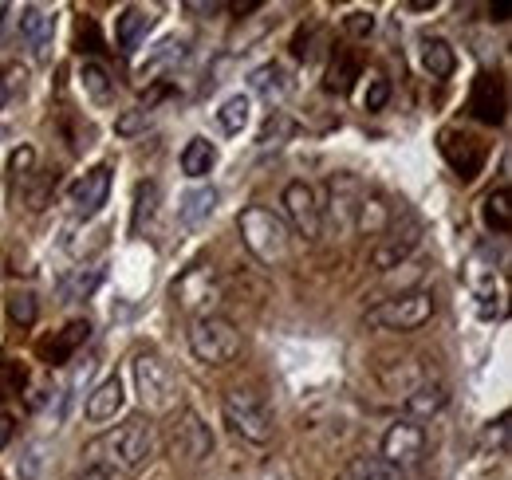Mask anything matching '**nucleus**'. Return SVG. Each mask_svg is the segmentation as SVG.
Masks as SVG:
<instances>
[{
    "instance_id": "1",
    "label": "nucleus",
    "mask_w": 512,
    "mask_h": 480,
    "mask_svg": "<svg viewBox=\"0 0 512 480\" xmlns=\"http://www.w3.org/2000/svg\"><path fill=\"white\" fill-rule=\"evenodd\" d=\"M154 453H158V429H154V421L130 418L123 425H115V429H107V433H99L95 441H87L83 453H79V461L103 465V469H111V473H119V477L127 480Z\"/></svg>"
},
{
    "instance_id": "2",
    "label": "nucleus",
    "mask_w": 512,
    "mask_h": 480,
    "mask_svg": "<svg viewBox=\"0 0 512 480\" xmlns=\"http://www.w3.org/2000/svg\"><path fill=\"white\" fill-rule=\"evenodd\" d=\"M237 233H241V244L268 268H276L292 256V233H288L284 217H276L264 205H249L237 213Z\"/></svg>"
},
{
    "instance_id": "3",
    "label": "nucleus",
    "mask_w": 512,
    "mask_h": 480,
    "mask_svg": "<svg viewBox=\"0 0 512 480\" xmlns=\"http://www.w3.org/2000/svg\"><path fill=\"white\" fill-rule=\"evenodd\" d=\"M130 382H134V394L138 402L150 410V414H170L178 406V382L170 374V366L158 359L154 351H142L130 362Z\"/></svg>"
},
{
    "instance_id": "4",
    "label": "nucleus",
    "mask_w": 512,
    "mask_h": 480,
    "mask_svg": "<svg viewBox=\"0 0 512 480\" xmlns=\"http://www.w3.org/2000/svg\"><path fill=\"white\" fill-rule=\"evenodd\" d=\"M221 410H225V421H229V429H233L237 437H245V441H253V445H268V441H272L276 421H272L268 402H264L256 390L233 386V390L225 394Z\"/></svg>"
},
{
    "instance_id": "5",
    "label": "nucleus",
    "mask_w": 512,
    "mask_h": 480,
    "mask_svg": "<svg viewBox=\"0 0 512 480\" xmlns=\"http://www.w3.org/2000/svg\"><path fill=\"white\" fill-rule=\"evenodd\" d=\"M434 307H438L434 292H422V288L418 292H402V296H390V300L367 307V327L406 335V331H418L422 323H430Z\"/></svg>"
},
{
    "instance_id": "6",
    "label": "nucleus",
    "mask_w": 512,
    "mask_h": 480,
    "mask_svg": "<svg viewBox=\"0 0 512 480\" xmlns=\"http://www.w3.org/2000/svg\"><path fill=\"white\" fill-rule=\"evenodd\" d=\"M190 351L197 362L225 366L241 355V331L225 315H201L190 323Z\"/></svg>"
},
{
    "instance_id": "7",
    "label": "nucleus",
    "mask_w": 512,
    "mask_h": 480,
    "mask_svg": "<svg viewBox=\"0 0 512 480\" xmlns=\"http://www.w3.org/2000/svg\"><path fill=\"white\" fill-rule=\"evenodd\" d=\"M170 296H174V303H178L182 311H193L197 319H201V315H213V307L221 303V276H217L213 264H190V268L174 280Z\"/></svg>"
},
{
    "instance_id": "8",
    "label": "nucleus",
    "mask_w": 512,
    "mask_h": 480,
    "mask_svg": "<svg viewBox=\"0 0 512 480\" xmlns=\"http://www.w3.org/2000/svg\"><path fill=\"white\" fill-rule=\"evenodd\" d=\"M438 150H442L446 166L461 181L477 178V174L485 170V158H489V146H485L477 134L461 130V126H449V130H442V134H438Z\"/></svg>"
},
{
    "instance_id": "9",
    "label": "nucleus",
    "mask_w": 512,
    "mask_h": 480,
    "mask_svg": "<svg viewBox=\"0 0 512 480\" xmlns=\"http://www.w3.org/2000/svg\"><path fill=\"white\" fill-rule=\"evenodd\" d=\"M426 429L418 425V421L402 418L394 421L390 429L383 433V449H379V457H383L386 465H394V469H414V465H422L426 461Z\"/></svg>"
},
{
    "instance_id": "10",
    "label": "nucleus",
    "mask_w": 512,
    "mask_h": 480,
    "mask_svg": "<svg viewBox=\"0 0 512 480\" xmlns=\"http://www.w3.org/2000/svg\"><path fill=\"white\" fill-rule=\"evenodd\" d=\"M465 111L485 126H501L509 115V87H505V75L501 71H481L473 79V91H469V103Z\"/></svg>"
},
{
    "instance_id": "11",
    "label": "nucleus",
    "mask_w": 512,
    "mask_h": 480,
    "mask_svg": "<svg viewBox=\"0 0 512 480\" xmlns=\"http://www.w3.org/2000/svg\"><path fill=\"white\" fill-rule=\"evenodd\" d=\"M280 201H284V213H288V221H292V229H296L300 237H308V240L323 237V213H320V193H316V185H308V181H288L284 193H280Z\"/></svg>"
},
{
    "instance_id": "12",
    "label": "nucleus",
    "mask_w": 512,
    "mask_h": 480,
    "mask_svg": "<svg viewBox=\"0 0 512 480\" xmlns=\"http://www.w3.org/2000/svg\"><path fill=\"white\" fill-rule=\"evenodd\" d=\"M363 181L355 174H335L327 181V205H320L323 221L335 225V233H347L355 229V213H359V201H363Z\"/></svg>"
},
{
    "instance_id": "13",
    "label": "nucleus",
    "mask_w": 512,
    "mask_h": 480,
    "mask_svg": "<svg viewBox=\"0 0 512 480\" xmlns=\"http://www.w3.org/2000/svg\"><path fill=\"white\" fill-rule=\"evenodd\" d=\"M16 32L28 48L32 60H48L52 56V36H56V12L44 8V4H24L20 16H16Z\"/></svg>"
},
{
    "instance_id": "14",
    "label": "nucleus",
    "mask_w": 512,
    "mask_h": 480,
    "mask_svg": "<svg viewBox=\"0 0 512 480\" xmlns=\"http://www.w3.org/2000/svg\"><path fill=\"white\" fill-rule=\"evenodd\" d=\"M87 339H91V323L87 319H71L60 331H52L48 339L36 343V355H40L44 366H67V362L83 351Z\"/></svg>"
},
{
    "instance_id": "15",
    "label": "nucleus",
    "mask_w": 512,
    "mask_h": 480,
    "mask_svg": "<svg viewBox=\"0 0 512 480\" xmlns=\"http://www.w3.org/2000/svg\"><path fill=\"white\" fill-rule=\"evenodd\" d=\"M107 197H111V166H95V170H87L83 178L67 189V205H71V213L83 217V221L95 217V213L107 205Z\"/></svg>"
},
{
    "instance_id": "16",
    "label": "nucleus",
    "mask_w": 512,
    "mask_h": 480,
    "mask_svg": "<svg viewBox=\"0 0 512 480\" xmlns=\"http://www.w3.org/2000/svg\"><path fill=\"white\" fill-rule=\"evenodd\" d=\"M449 394L442 382H434V378H422V382H414L406 394H402V410H406V418L410 421H430L438 418L442 410H446Z\"/></svg>"
},
{
    "instance_id": "17",
    "label": "nucleus",
    "mask_w": 512,
    "mask_h": 480,
    "mask_svg": "<svg viewBox=\"0 0 512 480\" xmlns=\"http://www.w3.org/2000/svg\"><path fill=\"white\" fill-rule=\"evenodd\" d=\"M154 8H146V4H127L123 12H119V20H115V40H119V52H138L142 48V40L154 32Z\"/></svg>"
},
{
    "instance_id": "18",
    "label": "nucleus",
    "mask_w": 512,
    "mask_h": 480,
    "mask_svg": "<svg viewBox=\"0 0 512 480\" xmlns=\"http://www.w3.org/2000/svg\"><path fill=\"white\" fill-rule=\"evenodd\" d=\"M213 213H217V189L213 185H193L178 197V229L182 233H197Z\"/></svg>"
},
{
    "instance_id": "19",
    "label": "nucleus",
    "mask_w": 512,
    "mask_h": 480,
    "mask_svg": "<svg viewBox=\"0 0 512 480\" xmlns=\"http://www.w3.org/2000/svg\"><path fill=\"white\" fill-rule=\"evenodd\" d=\"M414 248H418V225H410L406 233L386 229L383 237H379V244L371 248V264H375V268H383V272H390V268L406 264V256H410Z\"/></svg>"
},
{
    "instance_id": "20",
    "label": "nucleus",
    "mask_w": 512,
    "mask_h": 480,
    "mask_svg": "<svg viewBox=\"0 0 512 480\" xmlns=\"http://www.w3.org/2000/svg\"><path fill=\"white\" fill-rule=\"evenodd\" d=\"M123 402H127V394H123V378H119V374L103 378V382L87 394V421H95V425L115 421V414L123 410Z\"/></svg>"
},
{
    "instance_id": "21",
    "label": "nucleus",
    "mask_w": 512,
    "mask_h": 480,
    "mask_svg": "<svg viewBox=\"0 0 512 480\" xmlns=\"http://www.w3.org/2000/svg\"><path fill=\"white\" fill-rule=\"evenodd\" d=\"M79 87H83V95H87L95 107H111V103H115V95H119V87H115L111 71L95 60H83V67H79Z\"/></svg>"
},
{
    "instance_id": "22",
    "label": "nucleus",
    "mask_w": 512,
    "mask_h": 480,
    "mask_svg": "<svg viewBox=\"0 0 512 480\" xmlns=\"http://www.w3.org/2000/svg\"><path fill=\"white\" fill-rule=\"evenodd\" d=\"M418 63H422V71H426L430 79H449V75L457 71V52H453L449 40L430 36V40L418 44Z\"/></svg>"
},
{
    "instance_id": "23",
    "label": "nucleus",
    "mask_w": 512,
    "mask_h": 480,
    "mask_svg": "<svg viewBox=\"0 0 512 480\" xmlns=\"http://www.w3.org/2000/svg\"><path fill=\"white\" fill-rule=\"evenodd\" d=\"M288 87H292V79H288V71L280 63H260L249 75V91L264 103H280L288 95Z\"/></svg>"
},
{
    "instance_id": "24",
    "label": "nucleus",
    "mask_w": 512,
    "mask_h": 480,
    "mask_svg": "<svg viewBox=\"0 0 512 480\" xmlns=\"http://www.w3.org/2000/svg\"><path fill=\"white\" fill-rule=\"evenodd\" d=\"M355 79H363V63L355 52H335L327 63V75H323V91L331 95H347L355 87Z\"/></svg>"
},
{
    "instance_id": "25",
    "label": "nucleus",
    "mask_w": 512,
    "mask_h": 480,
    "mask_svg": "<svg viewBox=\"0 0 512 480\" xmlns=\"http://www.w3.org/2000/svg\"><path fill=\"white\" fill-rule=\"evenodd\" d=\"M355 229H363L367 237H383L386 229H394V209L379 193H363L359 213H355Z\"/></svg>"
},
{
    "instance_id": "26",
    "label": "nucleus",
    "mask_w": 512,
    "mask_h": 480,
    "mask_svg": "<svg viewBox=\"0 0 512 480\" xmlns=\"http://www.w3.org/2000/svg\"><path fill=\"white\" fill-rule=\"evenodd\" d=\"M465 284H469V292H473L477 300L497 303V272H493V264L485 260V252H473V256H469V264H465Z\"/></svg>"
},
{
    "instance_id": "27",
    "label": "nucleus",
    "mask_w": 512,
    "mask_h": 480,
    "mask_svg": "<svg viewBox=\"0 0 512 480\" xmlns=\"http://www.w3.org/2000/svg\"><path fill=\"white\" fill-rule=\"evenodd\" d=\"M217 166V146L209 138H190L182 150V174L186 178H205Z\"/></svg>"
},
{
    "instance_id": "28",
    "label": "nucleus",
    "mask_w": 512,
    "mask_h": 480,
    "mask_svg": "<svg viewBox=\"0 0 512 480\" xmlns=\"http://www.w3.org/2000/svg\"><path fill=\"white\" fill-rule=\"evenodd\" d=\"M481 217H485V225H489L493 233H512V193H509V185H501V189H493V193L485 197Z\"/></svg>"
},
{
    "instance_id": "29",
    "label": "nucleus",
    "mask_w": 512,
    "mask_h": 480,
    "mask_svg": "<svg viewBox=\"0 0 512 480\" xmlns=\"http://www.w3.org/2000/svg\"><path fill=\"white\" fill-rule=\"evenodd\" d=\"M339 480H406L402 469H394V465H386L383 457H355Z\"/></svg>"
},
{
    "instance_id": "30",
    "label": "nucleus",
    "mask_w": 512,
    "mask_h": 480,
    "mask_svg": "<svg viewBox=\"0 0 512 480\" xmlns=\"http://www.w3.org/2000/svg\"><path fill=\"white\" fill-rule=\"evenodd\" d=\"M249 119H253V99H249V95H233V99H225L221 111H217V126H221L225 134H233V138L249 126Z\"/></svg>"
},
{
    "instance_id": "31",
    "label": "nucleus",
    "mask_w": 512,
    "mask_h": 480,
    "mask_svg": "<svg viewBox=\"0 0 512 480\" xmlns=\"http://www.w3.org/2000/svg\"><path fill=\"white\" fill-rule=\"evenodd\" d=\"M158 217V185L154 181H142L134 189V233H146Z\"/></svg>"
},
{
    "instance_id": "32",
    "label": "nucleus",
    "mask_w": 512,
    "mask_h": 480,
    "mask_svg": "<svg viewBox=\"0 0 512 480\" xmlns=\"http://www.w3.org/2000/svg\"><path fill=\"white\" fill-rule=\"evenodd\" d=\"M16 477L20 480H44L48 477V445H44V441H28V445H24L20 465H16Z\"/></svg>"
},
{
    "instance_id": "33",
    "label": "nucleus",
    "mask_w": 512,
    "mask_h": 480,
    "mask_svg": "<svg viewBox=\"0 0 512 480\" xmlns=\"http://www.w3.org/2000/svg\"><path fill=\"white\" fill-rule=\"evenodd\" d=\"M28 386V366L20 359H8L0 366V402H8L12 394H20Z\"/></svg>"
},
{
    "instance_id": "34",
    "label": "nucleus",
    "mask_w": 512,
    "mask_h": 480,
    "mask_svg": "<svg viewBox=\"0 0 512 480\" xmlns=\"http://www.w3.org/2000/svg\"><path fill=\"white\" fill-rule=\"evenodd\" d=\"M99 280H103V272H99V268H87V272H83V268H75V272L67 276L64 284H60V292H64V300H75V296H91Z\"/></svg>"
},
{
    "instance_id": "35",
    "label": "nucleus",
    "mask_w": 512,
    "mask_h": 480,
    "mask_svg": "<svg viewBox=\"0 0 512 480\" xmlns=\"http://www.w3.org/2000/svg\"><path fill=\"white\" fill-rule=\"evenodd\" d=\"M182 56H186V44H182V40H162V44H158V56H154L150 63H142V67H138V75H142V79H150L154 71H162L166 63L182 60Z\"/></svg>"
},
{
    "instance_id": "36",
    "label": "nucleus",
    "mask_w": 512,
    "mask_h": 480,
    "mask_svg": "<svg viewBox=\"0 0 512 480\" xmlns=\"http://www.w3.org/2000/svg\"><path fill=\"white\" fill-rule=\"evenodd\" d=\"M386 103H390V79L379 75V71H371L367 75V91H363V107L367 111H383Z\"/></svg>"
},
{
    "instance_id": "37",
    "label": "nucleus",
    "mask_w": 512,
    "mask_h": 480,
    "mask_svg": "<svg viewBox=\"0 0 512 480\" xmlns=\"http://www.w3.org/2000/svg\"><path fill=\"white\" fill-rule=\"evenodd\" d=\"M8 315H12V323L32 327L36 323V296L32 292H12L8 296Z\"/></svg>"
},
{
    "instance_id": "38",
    "label": "nucleus",
    "mask_w": 512,
    "mask_h": 480,
    "mask_svg": "<svg viewBox=\"0 0 512 480\" xmlns=\"http://www.w3.org/2000/svg\"><path fill=\"white\" fill-rule=\"evenodd\" d=\"M24 87V71L20 67H0V111L12 103V95Z\"/></svg>"
},
{
    "instance_id": "39",
    "label": "nucleus",
    "mask_w": 512,
    "mask_h": 480,
    "mask_svg": "<svg viewBox=\"0 0 512 480\" xmlns=\"http://www.w3.org/2000/svg\"><path fill=\"white\" fill-rule=\"evenodd\" d=\"M284 134H292V122L284 119L280 111H272V119L264 122V130H260V138H256V142H260V146H276Z\"/></svg>"
},
{
    "instance_id": "40",
    "label": "nucleus",
    "mask_w": 512,
    "mask_h": 480,
    "mask_svg": "<svg viewBox=\"0 0 512 480\" xmlns=\"http://www.w3.org/2000/svg\"><path fill=\"white\" fill-rule=\"evenodd\" d=\"M343 28L351 32V36H371L375 32V16L371 12H363V8H355V12H347V20H343Z\"/></svg>"
},
{
    "instance_id": "41",
    "label": "nucleus",
    "mask_w": 512,
    "mask_h": 480,
    "mask_svg": "<svg viewBox=\"0 0 512 480\" xmlns=\"http://www.w3.org/2000/svg\"><path fill=\"white\" fill-rule=\"evenodd\" d=\"M79 52H99V32H95V20H79Z\"/></svg>"
},
{
    "instance_id": "42",
    "label": "nucleus",
    "mask_w": 512,
    "mask_h": 480,
    "mask_svg": "<svg viewBox=\"0 0 512 480\" xmlns=\"http://www.w3.org/2000/svg\"><path fill=\"white\" fill-rule=\"evenodd\" d=\"M28 166H32V150L24 146V150H16V154H12V170H16V174H24Z\"/></svg>"
},
{
    "instance_id": "43",
    "label": "nucleus",
    "mask_w": 512,
    "mask_h": 480,
    "mask_svg": "<svg viewBox=\"0 0 512 480\" xmlns=\"http://www.w3.org/2000/svg\"><path fill=\"white\" fill-rule=\"evenodd\" d=\"M12 441V418L8 414H0V453H4V445Z\"/></svg>"
},
{
    "instance_id": "44",
    "label": "nucleus",
    "mask_w": 512,
    "mask_h": 480,
    "mask_svg": "<svg viewBox=\"0 0 512 480\" xmlns=\"http://www.w3.org/2000/svg\"><path fill=\"white\" fill-rule=\"evenodd\" d=\"M406 12H434L438 8V0H410V4H402Z\"/></svg>"
},
{
    "instance_id": "45",
    "label": "nucleus",
    "mask_w": 512,
    "mask_h": 480,
    "mask_svg": "<svg viewBox=\"0 0 512 480\" xmlns=\"http://www.w3.org/2000/svg\"><path fill=\"white\" fill-rule=\"evenodd\" d=\"M489 16H493L497 24H505V20H509V4H493V8H489Z\"/></svg>"
}]
</instances>
